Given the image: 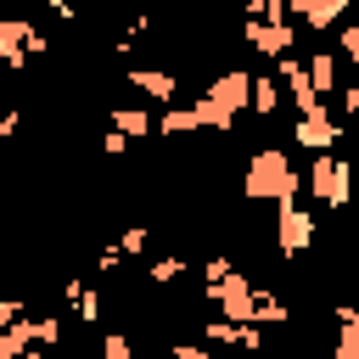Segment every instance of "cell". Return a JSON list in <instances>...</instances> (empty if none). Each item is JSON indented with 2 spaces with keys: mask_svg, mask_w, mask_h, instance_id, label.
I'll return each instance as SVG.
<instances>
[{
  "mask_svg": "<svg viewBox=\"0 0 359 359\" xmlns=\"http://www.w3.org/2000/svg\"><path fill=\"white\" fill-rule=\"evenodd\" d=\"M241 191H247V202H292V196L303 191V174L292 168V157H286L280 146H264V151L247 157Z\"/></svg>",
  "mask_w": 359,
  "mask_h": 359,
  "instance_id": "obj_1",
  "label": "cell"
},
{
  "mask_svg": "<svg viewBox=\"0 0 359 359\" xmlns=\"http://www.w3.org/2000/svg\"><path fill=\"white\" fill-rule=\"evenodd\" d=\"M303 185H309V191H314L320 202H331V208H342V202H348V163H342V157H331V151H320Z\"/></svg>",
  "mask_w": 359,
  "mask_h": 359,
  "instance_id": "obj_2",
  "label": "cell"
},
{
  "mask_svg": "<svg viewBox=\"0 0 359 359\" xmlns=\"http://www.w3.org/2000/svg\"><path fill=\"white\" fill-rule=\"evenodd\" d=\"M275 247H280L286 258H297L303 247H314V213H303V208L280 202V219H275Z\"/></svg>",
  "mask_w": 359,
  "mask_h": 359,
  "instance_id": "obj_3",
  "label": "cell"
},
{
  "mask_svg": "<svg viewBox=\"0 0 359 359\" xmlns=\"http://www.w3.org/2000/svg\"><path fill=\"white\" fill-rule=\"evenodd\" d=\"M297 146H309V151H331V146H337V123H331L325 107H309V112L297 118Z\"/></svg>",
  "mask_w": 359,
  "mask_h": 359,
  "instance_id": "obj_4",
  "label": "cell"
},
{
  "mask_svg": "<svg viewBox=\"0 0 359 359\" xmlns=\"http://www.w3.org/2000/svg\"><path fill=\"white\" fill-rule=\"evenodd\" d=\"M129 84H135V90H146L151 101H174V90H180L168 67H129Z\"/></svg>",
  "mask_w": 359,
  "mask_h": 359,
  "instance_id": "obj_5",
  "label": "cell"
},
{
  "mask_svg": "<svg viewBox=\"0 0 359 359\" xmlns=\"http://www.w3.org/2000/svg\"><path fill=\"white\" fill-rule=\"evenodd\" d=\"M303 79H309V95L320 101V95L331 90V79H337V56H325V50H314V56H309V73H303Z\"/></svg>",
  "mask_w": 359,
  "mask_h": 359,
  "instance_id": "obj_6",
  "label": "cell"
},
{
  "mask_svg": "<svg viewBox=\"0 0 359 359\" xmlns=\"http://www.w3.org/2000/svg\"><path fill=\"white\" fill-rule=\"evenodd\" d=\"M191 129H202L196 107H168V112H163V123H157V135H191Z\"/></svg>",
  "mask_w": 359,
  "mask_h": 359,
  "instance_id": "obj_7",
  "label": "cell"
},
{
  "mask_svg": "<svg viewBox=\"0 0 359 359\" xmlns=\"http://www.w3.org/2000/svg\"><path fill=\"white\" fill-rule=\"evenodd\" d=\"M112 129H118V135H146L151 123H146V112H123V107H118V112H112Z\"/></svg>",
  "mask_w": 359,
  "mask_h": 359,
  "instance_id": "obj_8",
  "label": "cell"
},
{
  "mask_svg": "<svg viewBox=\"0 0 359 359\" xmlns=\"http://www.w3.org/2000/svg\"><path fill=\"white\" fill-rule=\"evenodd\" d=\"M135 353V342L123 337V331H112V337H101V359H129Z\"/></svg>",
  "mask_w": 359,
  "mask_h": 359,
  "instance_id": "obj_9",
  "label": "cell"
},
{
  "mask_svg": "<svg viewBox=\"0 0 359 359\" xmlns=\"http://www.w3.org/2000/svg\"><path fill=\"white\" fill-rule=\"evenodd\" d=\"M17 314H22V303H17V297H0V331H6Z\"/></svg>",
  "mask_w": 359,
  "mask_h": 359,
  "instance_id": "obj_10",
  "label": "cell"
},
{
  "mask_svg": "<svg viewBox=\"0 0 359 359\" xmlns=\"http://www.w3.org/2000/svg\"><path fill=\"white\" fill-rule=\"evenodd\" d=\"M140 247H146V230H140V224H135V230H123V252H140Z\"/></svg>",
  "mask_w": 359,
  "mask_h": 359,
  "instance_id": "obj_11",
  "label": "cell"
},
{
  "mask_svg": "<svg viewBox=\"0 0 359 359\" xmlns=\"http://www.w3.org/2000/svg\"><path fill=\"white\" fill-rule=\"evenodd\" d=\"M342 50L359 62V22H353V28H342Z\"/></svg>",
  "mask_w": 359,
  "mask_h": 359,
  "instance_id": "obj_12",
  "label": "cell"
}]
</instances>
